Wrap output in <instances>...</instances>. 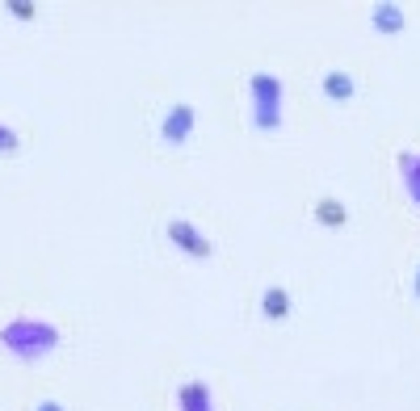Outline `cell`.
Listing matches in <instances>:
<instances>
[{
	"label": "cell",
	"instance_id": "obj_3",
	"mask_svg": "<svg viewBox=\"0 0 420 411\" xmlns=\"http://www.w3.org/2000/svg\"><path fill=\"white\" fill-rule=\"evenodd\" d=\"M290 307H294V302H290V290H281V285H269V290H265V298H261V315H265L269 323L286 319V315H290Z\"/></svg>",
	"mask_w": 420,
	"mask_h": 411
},
{
	"label": "cell",
	"instance_id": "obj_7",
	"mask_svg": "<svg viewBox=\"0 0 420 411\" xmlns=\"http://www.w3.org/2000/svg\"><path fill=\"white\" fill-rule=\"evenodd\" d=\"M34 411H63V403H55V399H43Z\"/></svg>",
	"mask_w": 420,
	"mask_h": 411
},
{
	"label": "cell",
	"instance_id": "obj_2",
	"mask_svg": "<svg viewBox=\"0 0 420 411\" xmlns=\"http://www.w3.org/2000/svg\"><path fill=\"white\" fill-rule=\"evenodd\" d=\"M168 235H173V243H177V248H185L189 256H198V261H202V256H210V243H206V239H198L193 227L181 223V219H173V223H168Z\"/></svg>",
	"mask_w": 420,
	"mask_h": 411
},
{
	"label": "cell",
	"instance_id": "obj_6",
	"mask_svg": "<svg viewBox=\"0 0 420 411\" xmlns=\"http://www.w3.org/2000/svg\"><path fill=\"white\" fill-rule=\"evenodd\" d=\"M316 214H320V219H324V223H332V227H340V223H345V210H340V206H336V202H324V206H320V210H316Z\"/></svg>",
	"mask_w": 420,
	"mask_h": 411
},
{
	"label": "cell",
	"instance_id": "obj_1",
	"mask_svg": "<svg viewBox=\"0 0 420 411\" xmlns=\"http://www.w3.org/2000/svg\"><path fill=\"white\" fill-rule=\"evenodd\" d=\"M160 135H164V143H173V147H181L189 135H193V105H185V101H177L168 114H164V126H160Z\"/></svg>",
	"mask_w": 420,
	"mask_h": 411
},
{
	"label": "cell",
	"instance_id": "obj_4",
	"mask_svg": "<svg viewBox=\"0 0 420 411\" xmlns=\"http://www.w3.org/2000/svg\"><path fill=\"white\" fill-rule=\"evenodd\" d=\"M324 92L340 105V101H349V97L357 92V84H353V76H349V72H328V76H324Z\"/></svg>",
	"mask_w": 420,
	"mask_h": 411
},
{
	"label": "cell",
	"instance_id": "obj_5",
	"mask_svg": "<svg viewBox=\"0 0 420 411\" xmlns=\"http://www.w3.org/2000/svg\"><path fill=\"white\" fill-rule=\"evenodd\" d=\"M374 21L382 34H399L404 26V4H374Z\"/></svg>",
	"mask_w": 420,
	"mask_h": 411
},
{
	"label": "cell",
	"instance_id": "obj_8",
	"mask_svg": "<svg viewBox=\"0 0 420 411\" xmlns=\"http://www.w3.org/2000/svg\"><path fill=\"white\" fill-rule=\"evenodd\" d=\"M416 294H420V273H416Z\"/></svg>",
	"mask_w": 420,
	"mask_h": 411
}]
</instances>
